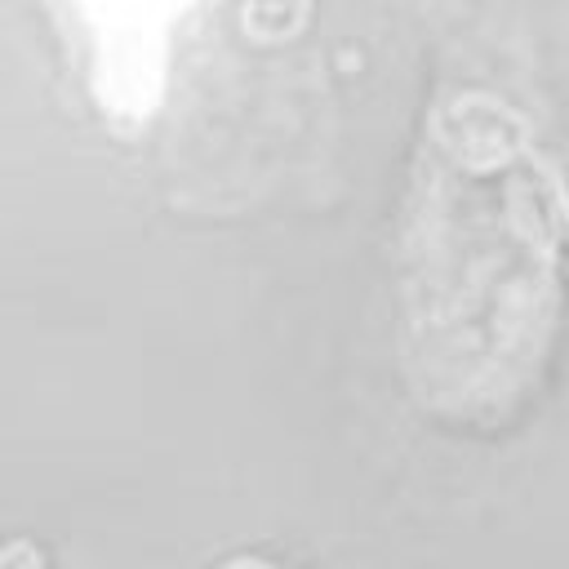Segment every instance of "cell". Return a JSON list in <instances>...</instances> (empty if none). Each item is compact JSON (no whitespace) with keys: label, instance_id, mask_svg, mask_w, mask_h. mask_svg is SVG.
Instances as JSON below:
<instances>
[{"label":"cell","instance_id":"6da1fadb","mask_svg":"<svg viewBox=\"0 0 569 569\" xmlns=\"http://www.w3.org/2000/svg\"><path fill=\"white\" fill-rule=\"evenodd\" d=\"M80 44L84 80L102 111L147 120L160 107L173 44L204 0H53Z\"/></svg>","mask_w":569,"mask_h":569}]
</instances>
